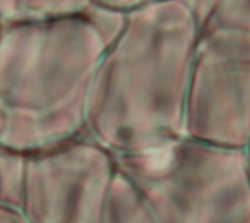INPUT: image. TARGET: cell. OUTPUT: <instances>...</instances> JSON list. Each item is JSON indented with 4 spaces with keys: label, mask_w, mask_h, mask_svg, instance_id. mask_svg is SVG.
I'll return each instance as SVG.
<instances>
[{
    "label": "cell",
    "mask_w": 250,
    "mask_h": 223,
    "mask_svg": "<svg viewBox=\"0 0 250 223\" xmlns=\"http://www.w3.org/2000/svg\"><path fill=\"white\" fill-rule=\"evenodd\" d=\"M115 158L158 223H250V161L245 150L185 134Z\"/></svg>",
    "instance_id": "1"
},
{
    "label": "cell",
    "mask_w": 250,
    "mask_h": 223,
    "mask_svg": "<svg viewBox=\"0 0 250 223\" xmlns=\"http://www.w3.org/2000/svg\"><path fill=\"white\" fill-rule=\"evenodd\" d=\"M185 134L219 147L246 150L250 143V68L190 75Z\"/></svg>",
    "instance_id": "2"
}]
</instances>
